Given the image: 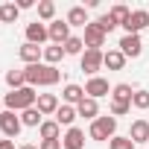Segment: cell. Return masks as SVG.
I'll list each match as a JSON object with an SVG mask.
<instances>
[{"instance_id": "obj_1", "label": "cell", "mask_w": 149, "mask_h": 149, "mask_svg": "<svg viewBox=\"0 0 149 149\" xmlns=\"http://www.w3.org/2000/svg\"><path fill=\"white\" fill-rule=\"evenodd\" d=\"M3 102H6V111H26V108H32L35 102H38V94H35V88H18V91H9L6 97H3Z\"/></svg>"}, {"instance_id": "obj_2", "label": "cell", "mask_w": 149, "mask_h": 149, "mask_svg": "<svg viewBox=\"0 0 149 149\" xmlns=\"http://www.w3.org/2000/svg\"><path fill=\"white\" fill-rule=\"evenodd\" d=\"M117 134V117H97L94 123H91V129H88V137L91 140H111Z\"/></svg>"}, {"instance_id": "obj_3", "label": "cell", "mask_w": 149, "mask_h": 149, "mask_svg": "<svg viewBox=\"0 0 149 149\" xmlns=\"http://www.w3.org/2000/svg\"><path fill=\"white\" fill-rule=\"evenodd\" d=\"M102 58H105L102 50H85V53L79 56V67H82V73H88V76H100V67H105Z\"/></svg>"}, {"instance_id": "obj_4", "label": "cell", "mask_w": 149, "mask_h": 149, "mask_svg": "<svg viewBox=\"0 0 149 149\" xmlns=\"http://www.w3.org/2000/svg\"><path fill=\"white\" fill-rule=\"evenodd\" d=\"M24 123H21V114L18 111H0V132H3L9 140H15L21 134Z\"/></svg>"}, {"instance_id": "obj_5", "label": "cell", "mask_w": 149, "mask_h": 149, "mask_svg": "<svg viewBox=\"0 0 149 149\" xmlns=\"http://www.w3.org/2000/svg\"><path fill=\"white\" fill-rule=\"evenodd\" d=\"M146 26H149V12L146 9H134L129 15V21L123 24L126 35H140V29H146Z\"/></svg>"}, {"instance_id": "obj_6", "label": "cell", "mask_w": 149, "mask_h": 149, "mask_svg": "<svg viewBox=\"0 0 149 149\" xmlns=\"http://www.w3.org/2000/svg\"><path fill=\"white\" fill-rule=\"evenodd\" d=\"M117 50H120L126 58H137V56L143 53V41H140V35H123L120 44H117Z\"/></svg>"}, {"instance_id": "obj_7", "label": "cell", "mask_w": 149, "mask_h": 149, "mask_svg": "<svg viewBox=\"0 0 149 149\" xmlns=\"http://www.w3.org/2000/svg\"><path fill=\"white\" fill-rule=\"evenodd\" d=\"M111 97V85H108V79H102V76H91L88 82H85V97H91V100H100V97Z\"/></svg>"}, {"instance_id": "obj_8", "label": "cell", "mask_w": 149, "mask_h": 149, "mask_svg": "<svg viewBox=\"0 0 149 149\" xmlns=\"http://www.w3.org/2000/svg\"><path fill=\"white\" fill-rule=\"evenodd\" d=\"M82 41H85V50H102V44H105V32H102L97 24H88Z\"/></svg>"}, {"instance_id": "obj_9", "label": "cell", "mask_w": 149, "mask_h": 149, "mask_svg": "<svg viewBox=\"0 0 149 149\" xmlns=\"http://www.w3.org/2000/svg\"><path fill=\"white\" fill-rule=\"evenodd\" d=\"M18 56H21V61H24V64H38V61L44 58V47L24 41V44H21V50H18Z\"/></svg>"}, {"instance_id": "obj_10", "label": "cell", "mask_w": 149, "mask_h": 149, "mask_svg": "<svg viewBox=\"0 0 149 149\" xmlns=\"http://www.w3.org/2000/svg\"><path fill=\"white\" fill-rule=\"evenodd\" d=\"M47 32H50L53 44H64L70 38V24L67 21H53V24H47Z\"/></svg>"}, {"instance_id": "obj_11", "label": "cell", "mask_w": 149, "mask_h": 149, "mask_svg": "<svg viewBox=\"0 0 149 149\" xmlns=\"http://www.w3.org/2000/svg\"><path fill=\"white\" fill-rule=\"evenodd\" d=\"M61 149H85V132L82 129H67L61 137Z\"/></svg>"}, {"instance_id": "obj_12", "label": "cell", "mask_w": 149, "mask_h": 149, "mask_svg": "<svg viewBox=\"0 0 149 149\" xmlns=\"http://www.w3.org/2000/svg\"><path fill=\"white\" fill-rule=\"evenodd\" d=\"M47 38H50V32H47V26H44L41 21H32V24L26 26V41H29V44H38V47H41Z\"/></svg>"}, {"instance_id": "obj_13", "label": "cell", "mask_w": 149, "mask_h": 149, "mask_svg": "<svg viewBox=\"0 0 149 149\" xmlns=\"http://www.w3.org/2000/svg\"><path fill=\"white\" fill-rule=\"evenodd\" d=\"M58 105H61V102H58V97H56V94H38V102H35V108H38L44 117L56 114V111H58Z\"/></svg>"}, {"instance_id": "obj_14", "label": "cell", "mask_w": 149, "mask_h": 149, "mask_svg": "<svg viewBox=\"0 0 149 149\" xmlns=\"http://www.w3.org/2000/svg\"><path fill=\"white\" fill-rule=\"evenodd\" d=\"M129 137H132L134 146L137 143H149V120H134L132 129H129Z\"/></svg>"}, {"instance_id": "obj_15", "label": "cell", "mask_w": 149, "mask_h": 149, "mask_svg": "<svg viewBox=\"0 0 149 149\" xmlns=\"http://www.w3.org/2000/svg\"><path fill=\"white\" fill-rule=\"evenodd\" d=\"M76 114L94 123V120L100 117V102H97V100H91V97H85V100H82V102L76 105Z\"/></svg>"}, {"instance_id": "obj_16", "label": "cell", "mask_w": 149, "mask_h": 149, "mask_svg": "<svg viewBox=\"0 0 149 149\" xmlns=\"http://www.w3.org/2000/svg\"><path fill=\"white\" fill-rule=\"evenodd\" d=\"M61 100H64V105H79L82 100H85V88L82 85H64V91H61Z\"/></svg>"}, {"instance_id": "obj_17", "label": "cell", "mask_w": 149, "mask_h": 149, "mask_svg": "<svg viewBox=\"0 0 149 149\" xmlns=\"http://www.w3.org/2000/svg\"><path fill=\"white\" fill-rule=\"evenodd\" d=\"M76 117H79V114H76V105H64V102H61L58 111H56V123H58V126H67V129H73Z\"/></svg>"}, {"instance_id": "obj_18", "label": "cell", "mask_w": 149, "mask_h": 149, "mask_svg": "<svg viewBox=\"0 0 149 149\" xmlns=\"http://www.w3.org/2000/svg\"><path fill=\"white\" fill-rule=\"evenodd\" d=\"M64 21H67L70 26H82V29L91 24V21H88V9H85V6H70V12H67V18H64Z\"/></svg>"}, {"instance_id": "obj_19", "label": "cell", "mask_w": 149, "mask_h": 149, "mask_svg": "<svg viewBox=\"0 0 149 149\" xmlns=\"http://www.w3.org/2000/svg\"><path fill=\"white\" fill-rule=\"evenodd\" d=\"M38 134H41V140H61V126L56 120H44L38 126Z\"/></svg>"}, {"instance_id": "obj_20", "label": "cell", "mask_w": 149, "mask_h": 149, "mask_svg": "<svg viewBox=\"0 0 149 149\" xmlns=\"http://www.w3.org/2000/svg\"><path fill=\"white\" fill-rule=\"evenodd\" d=\"M21 123L26 126V129H38L41 123H44V114L32 105V108H26V111H21Z\"/></svg>"}, {"instance_id": "obj_21", "label": "cell", "mask_w": 149, "mask_h": 149, "mask_svg": "<svg viewBox=\"0 0 149 149\" xmlns=\"http://www.w3.org/2000/svg\"><path fill=\"white\" fill-rule=\"evenodd\" d=\"M58 79H61V70H58V67H53V64H41V85H44V88H53Z\"/></svg>"}, {"instance_id": "obj_22", "label": "cell", "mask_w": 149, "mask_h": 149, "mask_svg": "<svg viewBox=\"0 0 149 149\" xmlns=\"http://www.w3.org/2000/svg\"><path fill=\"white\" fill-rule=\"evenodd\" d=\"M64 56H67V53H64L61 44H50V47H44V64H53V67H56Z\"/></svg>"}, {"instance_id": "obj_23", "label": "cell", "mask_w": 149, "mask_h": 149, "mask_svg": "<svg viewBox=\"0 0 149 149\" xmlns=\"http://www.w3.org/2000/svg\"><path fill=\"white\" fill-rule=\"evenodd\" d=\"M102 64H105L108 70H123V67H126V56H123L120 50H108L105 58H102Z\"/></svg>"}, {"instance_id": "obj_24", "label": "cell", "mask_w": 149, "mask_h": 149, "mask_svg": "<svg viewBox=\"0 0 149 149\" xmlns=\"http://www.w3.org/2000/svg\"><path fill=\"white\" fill-rule=\"evenodd\" d=\"M132 97H134V91H132V85H126V82H120V85L111 88V100H117V102H129V105H132Z\"/></svg>"}, {"instance_id": "obj_25", "label": "cell", "mask_w": 149, "mask_h": 149, "mask_svg": "<svg viewBox=\"0 0 149 149\" xmlns=\"http://www.w3.org/2000/svg\"><path fill=\"white\" fill-rule=\"evenodd\" d=\"M41 64H44V61L24 67V76H26V85H29V88H38V85H41Z\"/></svg>"}, {"instance_id": "obj_26", "label": "cell", "mask_w": 149, "mask_h": 149, "mask_svg": "<svg viewBox=\"0 0 149 149\" xmlns=\"http://www.w3.org/2000/svg\"><path fill=\"white\" fill-rule=\"evenodd\" d=\"M61 47H64V53H67V56H82V53H85V41H82L79 35H70Z\"/></svg>"}, {"instance_id": "obj_27", "label": "cell", "mask_w": 149, "mask_h": 149, "mask_svg": "<svg viewBox=\"0 0 149 149\" xmlns=\"http://www.w3.org/2000/svg\"><path fill=\"white\" fill-rule=\"evenodd\" d=\"M18 15H21L18 3H3V6H0V24H15Z\"/></svg>"}, {"instance_id": "obj_28", "label": "cell", "mask_w": 149, "mask_h": 149, "mask_svg": "<svg viewBox=\"0 0 149 149\" xmlns=\"http://www.w3.org/2000/svg\"><path fill=\"white\" fill-rule=\"evenodd\" d=\"M108 15H111V21H114L117 26H123V24L129 21L132 9H129V6H123V3H117V6H111V12H108Z\"/></svg>"}, {"instance_id": "obj_29", "label": "cell", "mask_w": 149, "mask_h": 149, "mask_svg": "<svg viewBox=\"0 0 149 149\" xmlns=\"http://www.w3.org/2000/svg\"><path fill=\"white\" fill-rule=\"evenodd\" d=\"M6 85H9L12 91L26 88V76H24V70H9V73H6Z\"/></svg>"}, {"instance_id": "obj_30", "label": "cell", "mask_w": 149, "mask_h": 149, "mask_svg": "<svg viewBox=\"0 0 149 149\" xmlns=\"http://www.w3.org/2000/svg\"><path fill=\"white\" fill-rule=\"evenodd\" d=\"M38 18L41 21H56V3H53V0H41V3H38Z\"/></svg>"}, {"instance_id": "obj_31", "label": "cell", "mask_w": 149, "mask_h": 149, "mask_svg": "<svg viewBox=\"0 0 149 149\" xmlns=\"http://www.w3.org/2000/svg\"><path fill=\"white\" fill-rule=\"evenodd\" d=\"M108 149H134V143H132L129 134H126V137H123V134H114V137L108 140Z\"/></svg>"}, {"instance_id": "obj_32", "label": "cell", "mask_w": 149, "mask_h": 149, "mask_svg": "<svg viewBox=\"0 0 149 149\" xmlns=\"http://www.w3.org/2000/svg\"><path fill=\"white\" fill-rule=\"evenodd\" d=\"M132 105H134V108H140V111H146V108H149V91H143V88H140V91H134Z\"/></svg>"}, {"instance_id": "obj_33", "label": "cell", "mask_w": 149, "mask_h": 149, "mask_svg": "<svg viewBox=\"0 0 149 149\" xmlns=\"http://www.w3.org/2000/svg\"><path fill=\"white\" fill-rule=\"evenodd\" d=\"M94 24H97V26H100V29H102V32H105V35H108V32H114V29H117V24H114V21H111V15H102V18H97V21H94Z\"/></svg>"}, {"instance_id": "obj_34", "label": "cell", "mask_w": 149, "mask_h": 149, "mask_svg": "<svg viewBox=\"0 0 149 149\" xmlns=\"http://www.w3.org/2000/svg\"><path fill=\"white\" fill-rule=\"evenodd\" d=\"M108 108H111V117H123V114H129V111H132V105H129V102H117V100H111V105H108Z\"/></svg>"}, {"instance_id": "obj_35", "label": "cell", "mask_w": 149, "mask_h": 149, "mask_svg": "<svg viewBox=\"0 0 149 149\" xmlns=\"http://www.w3.org/2000/svg\"><path fill=\"white\" fill-rule=\"evenodd\" d=\"M38 149H61V140H41Z\"/></svg>"}, {"instance_id": "obj_36", "label": "cell", "mask_w": 149, "mask_h": 149, "mask_svg": "<svg viewBox=\"0 0 149 149\" xmlns=\"http://www.w3.org/2000/svg\"><path fill=\"white\" fill-rule=\"evenodd\" d=\"M35 3H32V0H18V9H32Z\"/></svg>"}, {"instance_id": "obj_37", "label": "cell", "mask_w": 149, "mask_h": 149, "mask_svg": "<svg viewBox=\"0 0 149 149\" xmlns=\"http://www.w3.org/2000/svg\"><path fill=\"white\" fill-rule=\"evenodd\" d=\"M0 149H15V140H9V137L0 140Z\"/></svg>"}, {"instance_id": "obj_38", "label": "cell", "mask_w": 149, "mask_h": 149, "mask_svg": "<svg viewBox=\"0 0 149 149\" xmlns=\"http://www.w3.org/2000/svg\"><path fill=\"white\" fill-rule=\"evenodd\" d=\"M18 149H38V146H35V143H21Z\"/></svg>"}]
</instances>
